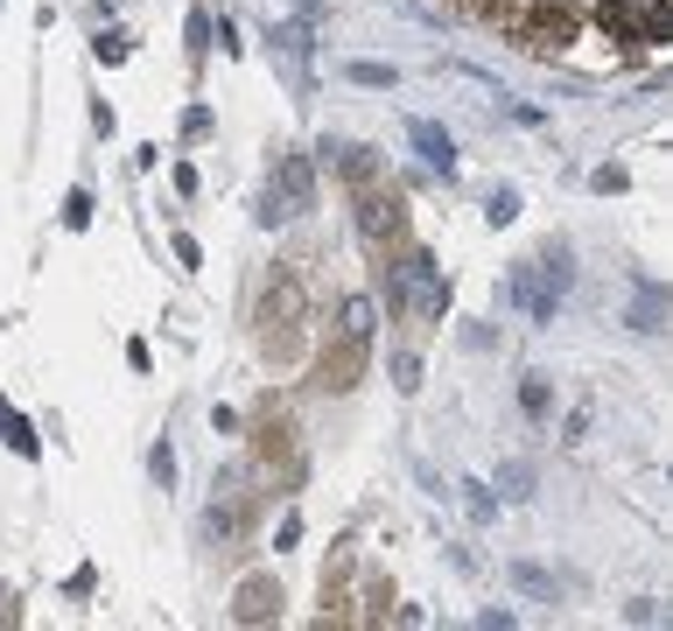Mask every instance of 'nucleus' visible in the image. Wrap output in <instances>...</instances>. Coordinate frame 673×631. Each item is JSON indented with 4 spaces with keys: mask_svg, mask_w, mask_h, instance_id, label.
<instances>
[{
    "mask_svg": "<svg viewBox=\"0 0 673 631\" xmlns=\"http://www.w3.org/2000/svg\"><path fill=\"white\" fill-rule=\"evenodd\" d=\"M253 337H260V358L274 365H295L309 344V281L295 267H274L260 281V302H253Z\"/></svg>",
    "mask_w": 673,
    "mask_h": 631,
    "instance_id": "nucleus-1",
    "label": "nucleus"
},
{
    "mask_svg": "<svg viewBox=\"0 0 673 631\" xmlns=\"http://www.w3.org/2000/svg\"><path fill=\"white\" fill-rule=\"evenodd\" d=\"M386 316H414V323H442L449 316V281L436 253L400 246V260H386Z\"/></svg>",
    "mask_w": 673,
    "mask_h": 631,
    "instance_id": "nucleus-2",
    "label": "nucleus"
},
{
    "mask_svg": "<svg viewBox=\"0 0 673 631\" xmlns=\"http://www.w3.org/2000/svg\"><path fill=\"white\" fill-rule=\"evenodd\" d=\"M316 210V162L302 147H281L274 169H267V190H260V224H288V218H309Z\"/></svg>",
    "mask_w": 673,
    "mask_h": 631,
    "instance_id": "nucleus-3",
    "label": "nucleus"
},
{
    "mask_svg": "<svg viewBox=\"0 0 673 631\" xmlns=\"http://www.w3.org/2000/svg\"><path fill=\"white\" fill-rule=\"evenodd\" d=\"M358 239H365L379 260L407 246V197H400V190H379V176L358 183Z\"/></svg>",
    "mask_w": 673,
    "mask_h": 631,
    "instance_id": "nucleus-4",
    "label": "nucleus"
},
{
    "mask_svg": "<svg viewBox=\"0 0 673 631\" xmlns=\"http://www.w3.org/2000/svg\"><path fill=\"white\" fill-rule=\"evenodd\" d=\"M499 302H505V309H519L527 323H541V330H547V323H555V309H561V288L547 281V267H541V260H519L513 274H505Z\"/></svg>",
    "mask_w": 673,
    "mask_h": 631,
    "instance_id": "nucleus-5",
    "label": "nucleus"
},
{
    "mask_svg": "<svg viewBox=\"0 0 673 631\" xmlns=\"http://www.w3.org/2000/svg\"><path fill=\"white\" fill-rule=\"evenodd\" d=\"M575 28H582L575 8H555V0H541V8H527V14L513 22V42H519L527 56H561L568 42H575Z\"/></svg>",
    "mask_w": 673,
    "mask_h": 631,
    "instance_id": "nucleus-6",
    "label": "nucleus"
},
{
    "mask_svg": "<svg viewBox=\"0 0 673 631\" xmlns=\"http://www.w3.org/2000/svg\"><path fill=\"white\" fill-rule=\"evenodd\" d=\"M365 365H372V337H358V330L337 323V344L323 351V394H351V386L365 379Z\"/></svg>",
    "mask_w": 673,
    "mask_h": 631,
    "instance_id": "nucleus-7",
    "label": "nucleus"
},
{
    "mask_svg": "<svg viewBox=\"0 0 673 631\" xmlns=\"http://www.w3.org/2000/svg\"><path fill=\"white\" fill-rule=\"evenodd\" d=\"M246 485H238V477H218V499L204 505V540H211V548H232L238 533H246Z\"/></svg>",
    "mask_w": 673,
    "mask_h": 631,
    "instance_id": "nucleus-8",
    "label": "nucleus"
},
{
    "mask_svg": "<svg viewBox=\"0 0 673 631\" xmlns=\"http://www.w3.org/2000/svg\"><path fill=\"white\" fill-rule=\"evenodd\" d=\"M309 36H316V8H309L302 22H281L274 36H267V42H274V56H281V70H288V85H295V92H309V50H316Z\"/></svg>",
    "mask_w": 673,
    "mask_h": 631,
    "instance_id": "nucleus-9",
    "label": "nucleus"
},
{
    "mask_svg": "<svg viewBox=\"0 0 673 631\" xmlns=\"http://www.w3.org/2000/svg\"><path fill=\"white\" fill-rule=\"evenodd\" d=\"M281 618V582L274 576H246V582H238V590H232V624H274Z\"/></svg>",
    "mask_w": 673,
    "mask_h": 631,
    "instance_id": "nucleus-10",
    "label": "nucleus"
},
{
    "mask_svg": "<svg viewBox=\"0 0 673 631\" xmlns=\"http://www.w3.org/2000/svg\"><path fill=\"white\" fill-rule=\"evenodd\" d=\"M407 141L436 176H456V133L449 127H436V119H407Z\"/></svg>",
    "mask_w": 673,
    "mask_h": 631,
    "instance_id": "nucleus-11",
    "label": "nucleus"
},
{
    "mask_svg": "<svg viewBox=\"0 0 673 631\" xmlns=\"http://www.w3.org/2000/svg\"><path fill=\"white\" fill-rule=\"evenodd\" d=\"M316 155L331 162V169H344V176H351V183H372V176H379V155H372L365 141H323Z\"/></svg>",
    "mask_w": 673,
    "mask_h": 631,
    "instance_id": "nucleus-12",
    "label": "nucleus"
},
{
    "mask_svg": "<svg viewBox=\"0 0 673 631\" xmlns=\"http://www.w3.org/2000/svg\"><path fill=\"white\" fill-rule=\"evenodd\" d=\"M596 28H604L618 50H646V42H638V0H604V8H596Z\"/></svg>",
    "mask_w": 673,
    "mask_h": 631,
    "instance_id": "nucleus-13",
    "label": "nucleus"
},
{
    "mask_svg": "<svg viewBox=\"0 0 673 631\" xmlns=\"http://www.w3.org/2000/svg\"><path fill=\"white\" fill-rule=\"evenodd\" d=\"M624 323H632L638 337H660V330H666V288H660V281H638L632 316H624Z\"/></svg>",
    "mask_w": 673,
    "mask_h": 631,
    "instance_id": "nucleus-14",
    "label": "nucleus"
},
{
    "mask_svg": "<svg viewBox=\"0 0 673 631\" xmlns=\"http://www.w3.org/2000/svg\"><path fill=\"white\" fill-rule=\"evenodd\" d=\"M505 582L527 590V596H541V604H561V590H568L555 568H541V562H513V568H505Z\"/></svg>",
    "mask_w": 673,
    "mask_h": 631,
    "instance_id": "nucleus-15",
    "label": "nucleus"
},
{
    "mask_svg": "<svg viewBox=\"0 0 673 631\" xmlns=\"http://www.w3.org/2000/svg\"><path fill=\"white\" fill-rule=\"evenodd\" d=\"M0 435H8V449H14V456H42L36 428H28V414L14 408V400H0Z\"/></svg>",
    "mask_w": 673,
    "mask_h": 631,
    "instance_id": "nucleus-16",
    "label": "nucleus"
},
{
    "mask_svg": "<svg viewBox=\"0 0 673 631\" xmlns=\"http://www.w3.org/2000/svg\"><path fill=\"white\" fill-rule=\"evenodd\" d=\"M519 408H527V421L555 414V386H547V372H527V379H519Z\"/></svg>",
    "mask_w": 673,
    "mask_h": 631,
    "instance_id": "nucleus-17",
    "label": "nucleus"
},
{
    "mask_svg": "<svg viewBox=\"0 0 673 631\" xmlns=\"http://www.w3.org/2000/svg\"><path fill=\"white\" fill-rule=\"evenodd\" d=\"M344 78H351V85H365V92H393V85H400V70H393V64H372V56H358V64H344Z\"/></svg>",
    "mask_w": 673,
    "mask_h": 631,
    "instance_id": "nucleus-18",
    "label": "nucleus"
},
{
    "mask_svg": "<svg viewBox=\"0 0 673 631\" xmlns=\"http://www.w3.org/2000/svg\"><path fill=\"white\" fill-rule=\"evenodd\" d=\"M499 491L505 499H533V463H499Z\"/></svg>",
    "mask_w": 673,
    "mask_h": 631,
    "instance_id": "nucleus-19",
    "label": "nucleus"
},
{
    "mask_svg": "<svg viewBox=\"0 0 673 631\" xmlns=\"http://www.w3.org/2000/svg\"><path fill=\"white\" fill-rule=\"evenodd\" d=\"M456 491H463V513H470L477 526H491V519H499V499H491L484 485H456Z\"/></svg>",
    "mask_w": 673,
    "mask_h": 631,
    "instance_id": "nucleus-20",
    "label": "nucleus"
},
{
    "mask_svg": "<svg viewBox=\"0 0 673 631\" xmlns=\"http://www.w3.org/2000/svg\"><path fill=\"white\" fill-rule=\"evenodd\" d=\"M288 435H295V428H281V421H274V428H260V463H274V456L288 463V456H295V442H288Z\"/></svg>",
    "mask_w": 673,
    "mask_h": 631,
    "instance_id": "nucleus-21",
    "label": "nucleus"
},
{
    "mask_svg": "<svg viewBox=\"0 0 673 631\" xmlns=\"http://www.w3.org/2000/svg\"><path fill=\"white\" fill-rule=\"evenodd\" d=\"M190 56H211V8H190Z\"/></svg>",
    "mask_w": 673,
    "mask_h": 631,
    "instance_id": "nucleus-22",
    "label": "nucleus"
},
{
    "mask_svg": "<svg viewBox=\"0 0 673 631\" xmlns=\"http://www.w3.org/2000/svg\"><path fill=\"white\" fill-rule=\"evenodd\" d=\"M393 386L400 394H422V358L414 351H393Z\"/></svg>",
    "mask_w": 673,
    "mask_h": 631,
    "instance_id": "nucleus-23",
    "label": "nucleus"
},
{
    "mask_svg": "<svg viewBox=\"0 0 673 631\" xmlns=\"http://www.w3.org/2000/svg\"><path fill=\"white\" fill-rule=\"evenodd\" d=\"M484 218L491 224H513L519 218V190H491V197H484Z\"/></svg>",
    "mask_w": 673,
    "mask_h": 631,
    "instance_id": "nucleus-24",
    "label": "nucleus"
},
{
    "mask_svg": "<svg viewBox=\"0 0 673 631\" xmlns=\"http://www.w3.org/2000/svg\"><path fill=\"white\" fill-rule=\"evenodd\" d=\"M541 267H547V281H555V288L568 295V281H575V267H568V246H547V253H541Z\"/></svg>",
    "mask_w": 673,
    "mask_h": 631,
    "instance_id": "nucleus-25",
    "label": "nucleus"
},
{
    "mask_svg": "<svg viewBox=\"0 0 673 631\" xmlns=\"http://www.w3.org/2000/svg\"><path fill=\"white\" fill-rule=\"evenodd\" d=\"M147 471H155V485H161V491H169V485H176V449H169V442H155V449H147Z\"/></svg>",
    "mask_w": 673,
    "mask_h": 631,
    "instance_id": "nucleus-26",
    "label": "nucleus"
},
{
    "mask_svg": "<svg viewBox=\"0 0 673 631\" xmlns=\"http://www.w3.org/2000/svg\"><path fill=\"white\" fill-rule=\"evenodd\" d=\"M64 224H70V232L92 224V190H70V197H64Z\"/></svg>",
    "mask_w": 673,
    "mask_h": 631,
    "instance_id": "nucleus-27",
    "label": "nucleus"
},
{
    "mask_svg": "<svg viewBox=\"0 0 673 631\" xmlns=\"http://www.w3.org/2000/svg\"><path fill=\"white\" fill-rule=\"evenodd\" d=\"M183 133H190V141H204V133H211V105H190V113H183Z\"/></svg>",
    "mask_w": 673,
    "mask_h": 631,
    "instance_id": "nucleus-28",
    "label": "nucleus"
},
{
    "mask_svg": "<svg viewBox=\"0 0 673 631\" xmlns=\"http://www.w3.org/2000/svg\"><path fill=\"white\" fill-rule=\"evenodd\" d=\"M127 50H133L127 36H99V64H127Z\"/></svg>",
    "mask_w": 673,
    "mask_h": 631,
    "instance_id": "nucleus-29",
    "label": "nucleus"
},
{
    "mask_svg": "<svg viewBox=\"0 0 673 631\" xmlns=\"http://www.w3.org/2000/svg\"><path fill=\"white\" fill-rule=\"evenodd\" d=\"M449 8H463V14H484V22H491V14H505L513 0H449Z\"/></svg>",
    "mask_w": 673,
    "mask_h": 631,
    "instance_id": "nucleus-30",
    "label": "nucleus"
},
{
    "mask_svg": "<svg viewBox=\"0 0 673 631\" xmlns=\"http://www.w3.org/2000/svg\"><path fill=\"white\" fill-rule=\"evenodd\" d=\"M176 260H183V267H197V260H204V246H197L190 232H176Z\"/></svg>",
    "mask_w": 673,
    "mask_h": 631,
    "instance_id": "nucleus-31",
    "label": "nucleus"
},
{
    "mask_svg": "<svg viewBox=\"0 0 673 631\" xmlns=\"http://www.w3.org/2000/svg\"><path fill=\"white\" fill-rule=\"evenodd\" d=\"M590 183H596V190H604V197H610V190H624V183H632V176H624V169H596Z\"/></svg>",
    "mask_w": 673,
    "mask_h": 631,
    "instance_id": "nucleus-32",
    "label": "nucleus"
},
{
    "mask_svg": "<svg viewBox=\"0 0 673 631\" xmlns=\"http://www.w3.org/2000/svg\"><path fill=\"white\" fill-rule=\"evenodd\" d=\"M0 624H8V610H0Z\"/></svg>",
    "mask_w": 673,
    "mask_h": 631,
    "instance_id": "nucleus-33",
    "label": "nucleus"
}]
</instances>
